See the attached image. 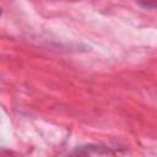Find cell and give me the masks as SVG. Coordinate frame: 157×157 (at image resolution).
Returning a JSON list of instances; mask_svg holds the SVG:
<instances>
[{
	"instance_id": "cell-1",
	"label": "cell",
	"mask_w": 157,
	"mask_h": 157,
	"mask_svg": "<svg viewBox=\"0 0 157 157\" xmlns=\"http://www.w3.org/2000/svg\"><path fill=\"white\" fill-rule=\"evenodd\" d=\"M117 153H119L118 150H113V147L97 145V144H90V145L80 146L72 152V155H81V156H87V155H117Z\"/></svg>"
},
{
	"instance_id": "cell-2",
	"label": "cell",
	"mask_w": 157,
	"mask_h": 157,
	"mask_svg": "<svg viewBox=\"0 0 157 157\" xmlns=\"http://www.w3.org/2000/svg\"><path fill=\"white\" fill-rule=\"evenodd\" d=\"M140 5L157 10V0H144V1H140Z\"/></svg>"
}]
</instances>
